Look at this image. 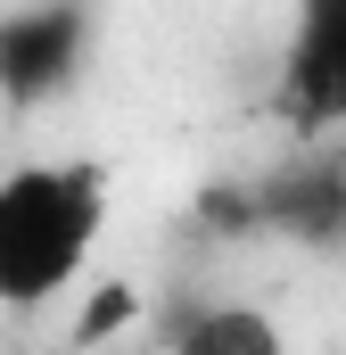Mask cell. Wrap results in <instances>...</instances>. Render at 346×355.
<instances>
[{
    "instance_id": "6da1fadb",
    "label": "cell",
    "mask_w": 346,
    "mask_h": 355,
    "mask_svg": "<svg viewBox=\"0 0 346 355\" xmlns=\"http://www.w3.org/2000/svg\"><path fill=\"white\" fill-rule=\"evenodd\" d=\"M116 182L99 157H17L0 174V314H42L99 265Z\"/></svg>"
},
{
    "instance_id": "7a4b0ae2",
    "label": "cell",
    "mask_w": 346,
    "mask_h": 355,
    "mask_svg": "<svg viewBox=\"0 0 346 355\" xmlns=\"http://www.w3.org/2000/svg\"><path fill=\"white\" fill-rule=\"evenodd\" d=\"M99 0H8L0 8V99L42 107L91 67Z\"/></svg>"
},
{
    "instance_id": "3957f363",
    "label": "cell",
    "mask_w": 346,
    "mask_h": 355,
    "mask_svg": "<svg viewBox=\"0 0 346 355\" xmlns=\"http://www.w3.org/2000/svg\"><path fill=\"white\" fill-rule=\"evenodd\" d=\"M280 107L305 132L346 124V0H297L280 50Z\"/></svg>"
},
{
    "instance_id": "277c9868",
    "label": "cell",
    "mask_w": 346,
    "mask_h": 355,
    "mask_svg": "<svg viewBox=\"0 0 346 355\" xmlns=\"http://www.w3.org/2000/svg\"><path fill=\"white\" fill-rule=\"evenodd\" d=\"M256 232H289L305 248H346V166L297 157L256 182Z\"/></svg>"
},
{
    "instance_id": "5b68a950",
    "label": "cell",
    "mask_w": 346,
    "mask_h": 355,
    "mask_svg": "<svg viewBox=\"0 0 346 355\" xmlns=\"http://www.w3.org/2000/svg\"><path fill=\"white\" fill-rule=\"evenodd\" d=\"M165 355H289V331L256 297H190L165 314Z\"/></svg>"
},
{
    "instance_id": "8992f818",
    "label": "cell",
    "mask_w": 346,
    "mask_h": 355,
    "mask_svg": "<svg viewBox=\"0 0 346 355\" xmlns=\"http://www.w3.org/2000/svg\"><path fill=\"white\" fill-rule=\"evenodd\" d=\"M75 297H83L75 322H66V347H75V355L107 347V339H124V331L140 322V289H132V281H83Z\"/></svg>"
}]
</instances>
